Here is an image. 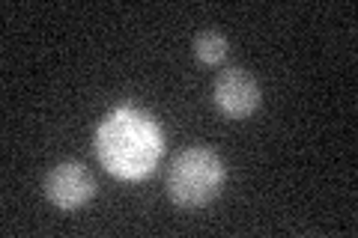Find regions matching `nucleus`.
I'll return each mask as SVG.
<instances>
[{
	"label": "nucleus",
	"instance_id": "nucleus-1",
	"mask_svg": "<svg viewBox=\"0 0 358 238\" xmlns=\"http://www.w3.org/2000/svg\"><path fill=\"white\" fill-rule=\"evenodd\" d=\"M96 152L117 179H143L164 152L162 128L150 113L120 107L102 122L96 134Z\"/></svg>",
	"mask_w": 358,
	"mask_h": 238
},
{
	"label": "nucleus",
	"instance_id": "nucleus-2",
	"mask_svg": "<svg viewBox=\"0 0 358 238\" xmlns=\"http://www.w3.org/2000/svg\"><path fill=\"white\" fill-rule=\"evenodd\" d=\"M224 185V164L221 158L203 149V146H192V149H182L171 170H167L164 188L167 197H171L173 206L179 209H200L218 197V191Z\"/></svg>",
	"mask_w": 358,
	"mask_h": 238
},
{
	"label": "nucleus",
	"instance_id": "nucleus-3",
	"mask_svg": "<svg viewBox=\"0 0 358 238\" xmlns=\"http://www.w3.org/2000/svg\"><path fill=\"white\" fill-rule=\"evenodd\" d=\"M212 101L227 119H248L263 105L257 77L245 69H224L212 84Z\"/></svg>",
	"mask_w": 358,
	"mask_h": 238
},
{
	"label": "nucleus",
	"instance_id": "nucleus-4",
	"mask_svg": "<svg viewBox=\"0 0 358 238\" xmlns=\"http://www.w3.org/2000/svg\"><path fill=\"white\" fill-rule=\"evenodd\" d=\"M45 197L60 211H75L96 197V179L84 164L63 161L45 176Z\"/></svg>",
	"mask_w": 358,
	"mask_h": 238
},
{
	"label": "nucleus",
	"instance_id": "nucleus-5",
	"mask_svg": "<svg viewBox=\"0 0 358 238\" xmlns=\"http://www.w3.org/2000/svg\"><path fill=\"white\" fill-rule=\"evenodd\" d=\"M230 54V42L218 30H203L194 36V57L203 66H221Z\"/></svg>",
	"mask_w": 358,
	"mask_h": 238
}]
</instances>
